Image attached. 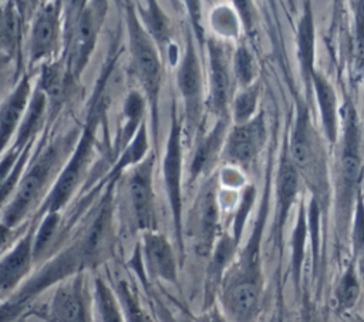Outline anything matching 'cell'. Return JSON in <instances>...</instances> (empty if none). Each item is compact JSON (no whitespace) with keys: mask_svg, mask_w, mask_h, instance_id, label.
Wrapping results in <instances>:
<instances>
[{"mask_svg":"<svg viewBox=\"0 0 364 322\" xmlns=\"http://www.w3.org/2000/svg\"><path fill=\"white\" fill-rule=\"evenodd\" d=\"M115 182L117 180L107 181L92 217L80 234L58 254L51 255L30 279L24 281L18 288L20 291L10 294L7 302L0 306V322L17 321L28 303L43 291L80 272L94 269L108 259L115 242Z\"/></svg>","mask_w":364,"mask_h":322,"instance_id":"6da1fadb","label":"cell"},{"mask_svg":"<svg viewBox=\"0 0 364 322\" xmlns=\"http://www.w3.org/2000/svg\"><path fill=\"white\" fill-rule=\"evenodd\" d=\"M115 60H117V53L104 66L102 73L95 84V88L91 97L87 120L84 123V127L78 133L75 145L68 160L64 162L61 172L53 182L48 194L40 204L31 221L34 222L38 221L47 212H60L61 208H64L68 204L73 194L81 184L84 174L87 171V167L91 161L94 144L97 140V131L101 123L105 120V113H107L105 87H107V81L111 77L112 68L115 66Z\"/></svg>","mask_w":364,"mask_h":322,"instance_id":"7a4b0ae2","label":"cell"},{"mask_svg":"<svg viewBox=\"0 0 364 322\" xmlns=\"http://www.w3.org/2000/svg\"><path fill=\"white\" fill-rule=\"evenodd\" d=\"M75 141L74 133H68L44 145L41 151L38 148L34 157L30 158L13 197L0 212V222L6 228L14 232L34 208L38 209L40 199H44L48 194L51 181H55L61 172L63 162L68 160Z\"/></svg>","mask_w":364,"mask_h":322,"instance_id":"3957f363","label":"cell"},{"mask_svg":"<svg viewBox=\"0 0 364 322\" xmlns=\"http://www.w3.org/2000/svg\"><path fill=\"white\" fill-rule=\"evenodd\" d=\"M127 30L131 54V68L138 80L142 94L146 100L154 144L158 147L159 138V97L164 81V61L162 53L142 24L134 4L127 3Z\"/></svg>","mask_w":364,"mask_h":322,"instance_id":"277c9868","label":"cell"},{"mask_svg":"<svg viewBox=\"0 0 364 322\" xmlns=\"http://www.w3.org/2000/svg\"><path fill=\"white\" fill-rule=\"evenodd\" d=\"M183 127L182 120L178 117L175 103L171 108V125L166 138V145L162 155V181L166 194L173 239L179 264L185 256V241H183V192H182V177H183V145H182Z\"/></svg>","mask_w":364,"mask_h":322,"instance_id":"5b68a950","label":"cell"},{"mask_svg":"<svg viewBox=\"0 0 364 322\" xmlns=\"http://www.w3.org/2000/svg\"><path fill=\"white\" fill-rule=\"evenodd\" d=\"M53 289L37 313L46 322H95L94 294L85 272L64 279Z\"/></svg>","mask_w":364,"mask_h":322,"instance_id":"8992f818","label":"cell"},{"mask_svg":"<svg viewBox=\"0 0 364 322\" xmlns=\"http://www.w3.org/2000/svg\"><path fill=\"white\" fill-rule=\"evenodd\" d=\"M175 76L178 93L183 104L188 138L192 141L196 131L200 128L205 104L203 73L192 31H186L183 51L181 54Z\"/></svg>","mask_w":364,"mask_h":322,"instance_id":"52a82bcc","label":"cell"},{"mask_svg":"<svg viewBox=\"0 0 364 322\" xmlns=\"http://www.w3.org/2000/svg\"><path fill=\"white\" fill-rule=\"evenodd\" d=\"M105 17V3L104 0H94L87 4L77 17L73 27L68 51H67V67L73 80H77L94 53L98 33L101 30Z\"/></svg>","mask_w":364,"mask_h":322,"instance_id":"ba28073f","label":"cell"},{"mask_svg":"<svg viewBox=\"0 0 364 322\" xmlns=\"http://www.w3.org/2000/svg\"><path fill=\"white\" fill-rule=\"evenodd\" d=\"M154 167L155 154L149 152V155L144 161L129 168L127 180L134 221L136 229L141 234L145 231H154L158 227L154 189Z\"/></svg>","mask_w":364,"mask_h":322,"instance_id":"9c48e42d","label":"cell"},{"mask_svg":"<svg viewBox=\"0 0 364 322\" xmlns=\"http://www.w3.org/2000/svg\"><path fill=\"white\" fill-rule=\"evenodd\" d=\"M208 100L209 110L219 118L228 117L232 104V56L222 40L208 38Z\"/></svg>","mask_w":364,"mask_h":322,"instance_id":"30bf717a","label":"cell"},{"mask_svg":"<svg viewBox=\"0 0 364 322\" xmlns=\"http://www.w3.org/2000/svg\"><path fill=\"white\" fill-rule=\"evenodd\" d=\"M219 228V201L215 180H208L198 194L193 205L189 235L192 238V248L199 256H209L215 242L218 241Z\"/></svg>","mask_w":364,"mask_h":322,"instance_id":"8fae6325","label":"cell"},{"mask_svg":"<svg viewBox=\"0 0 364 322\" xmlns=\"http://www.w3.org/2000/svg\"><path fill=\"white\" fill-rule=\"evenodd\" d=\"M289 157L310 184L320 188L326 181L323 175V162L320 155V148L317 145L316 134L309 118V110L306 107H299L296 124L290 137Z\"/></svg>","mask_w":364,"mask_h":322,"instance_id":"7c38bea8","label":"cell"},{"mask_svg":"<svg viewBox=\"0 0 364 322\" xmlns=\"http://www.w3.org/2000/svg\"><path fill=\"white\" fill-rule=\"evenodd\" d=\"M361 178V157H360V131L355 113L351 107L346 110L343 148L338 168V194L340 205L348 211L357 192Z\"/></svg>","mask_w":364,"mask_h":322,"instance_id":"4fadbf2b","label":"cell"},{"mask_svg":"<svg viewBox=\"0 0 364 322\" xmlns=\"http://www.w3.org/2000/svg\"><path fill=\"white\" fill-rule=\"evenodd\" d=\"M141 258L144 272L149 281L171 284L178 282V254L169 239L158 229L141 234Z\"/></svg>","mask_w":364,"mask_h":322,"instance_id":"5bb4252c","label":"cell"},{"mask_svg":"<svg viewBox=\"0 0 364 322\" xmlns=\"http://www.w3.org/2000/svg\"><path fill=\"white\" fill-rule=\"evenodd\" d=\"M61 27V7L58 1H50L37 10L33 16L28 38L31 64L44 63L55 54L60 46Z\"/></svg>","mask_w":364,"mask_h":322,"instance_id":"9a60e30c","label":"cell"},{"mask_svg":"<svg viewBox=\"0 0 364 322\" xmlns=\"http://www.w3.org/2000/svg\"><path fill=\"white\" fill-rule=\"evenodd\" d=\"M266 140V125L262 113L256 114L252 120L243 124H235L228 133L223 157L240 167L249 165L259 151L262 150Z\"/></svg>","mask_w":364,"mask_h":322,"instance_id":"2e32d148","label":"cell"},{"mask_svg":"<svg viewBox=\"0 0 364 322\" xmlns=\"http://www.w3.org/2000/svg\"><path fill=\"white\" fill-rule=\"evenodd\" d=\"M36 222H31L24 234L0 256V294L16 289L28 275L34 261Z\"/></svg>","mask_w":364,"mask_h":322,"instance_id":"e0dca14e","label":"cell"},{"mask_svg":"<svg viewBox=\"0 0 364 322\" xmlns=\"http://www.w3.org/2000/svg\"><path fill=\"white\" fill-rule=\"evenodd\" d=\"M33 94L31 80L26 74L0 105V157L11 145Z\"/></svg>","mask_w":364,"mask_h":322,"instance_id":"ac0fdd59","label":"cell"},{"mask_svg":"<svg viewBox=\"0 0 364 322\" xmlns=\"http://www.w3.org/2000/svg\"><path fill=\"white\" fill-rule=\"evenodd\" d=\"M228 133V117H219L213 127L199 137L189 164V182H195L213 168L216 160L223 152Z\"/></svg>","mask_w":364,"mask_h":322,"instance_id":"d6986e66","label":"cell"},{"mask_svg":"<svg viewBox=\"0 0 364 322\" xmlns=\"http://www.w3.org/2000/svg\"><path fill=\"white\" fill-rule=\"evenodd\" d=\"M237 242L232 235H222L215 242V246L210 252L206 276H205V301H203V309L213 305L215 298L218 292L220 291L225 272L230 264V259L233 258L235 249Z\"/></svg>","mask_w":364,"mask_h":322,"instance_id":"ffe728a7","label":"cell"},{"mask_svg":"<svg viewBox=\"0 0 364 322\" xmlns=\"http://www.w3.org/2000/svg\"><path fill=\"white\" fill-rule=\"evenodd\" d=\"M74 81L70 76L65 61L54 60L43 66L38 87L44 91L48 101V121L58 114L70 90V83Z\"/></svg>","mask_w":364,"mask_h":322,"instance_id":"44dd1931","label":"cell"},{"mask_svg":"<svg viewBox=\"0 0 364 322\" xmlns=\"http://www.w3.org/2000/svg\"><path fill=\"white\" fill-rule=\"evenodd\" d=\"M46 121H48V101L44 91L37 85L33 90L28 107L11 145L18 150H24L28 144L37 140V135Z\"/></svg>","mask_w":364,"mask_h":322,"instance_id":"7402d4cb","label":"cell"},{"mask_svg":"<svg viewBox=\"0 0 364 322\" xmlns=\"http://www.w3.org/2000/svg\"><path fill=\"white\" fill-rule=\"evenodd\" d=\"M310 83L313 84L318 104L323 131L330 142H336L338 137V107L336 91L321 73L314 71Z\"/></svg>","mask_w":364,"mask_h":322,"instance_id":"603a6c76","label":"cell"},{"mask_svg":"<svg viewBox=\"0 0 364 322\" xmlns=\"http://www.w3.org/2000/svg\"><path fill=\"white\" fill-rule=\"evenodd\" d=\"M112 288L119 299L125 322H155L149 309L141 302L136 285L119 272L112 275Z\"/></svg>","mask_w":364,"mask_h":322,"instance_id":"cb8c5ba5","label":"cell"},{"mask_svg":"<svg viewBox=\"0 0 364 322\" xmlns=\"http://www.w3.org/2000/svg\"><path fill=\"white\" fill-rule=\"evenodd\" d=\"M134 7L161 53H165L171 43V27L158 0H134Z\"/></svg>","mask_w":364,"mask_h":322,"instance_id":"d4e9b609","label":"cell"},{"mask_svg":"<svg viewBox=\"0 0 364 322\" xmlns=\"http://www.w3.org/2000/svg\"><path fill=\"white\" fill-rule=\"evenodd\" d=\"M148 155H149V131H148V123L145 120L139 125L132 140L121 150V154L114 162L111 171L107 174L105 181L118 180V177L124 171L135 167L136 164L144 161Z\"/></svg>","mask_w":364,"mask_h":322,"instance_id":"484cf974","label":"cell"},{"mask_svg":"<svg viewBox=\"0 0 364 322\" xmlns=\"http://www.w3.org/2000/svg\"><path fill=\"white\" fill-rule=\"evenodd\" d=\"M148 108L144 94L138 90H132L125 97L122 105V124L117 138V151H121L135 135L139 125L146 120L145 110Z\"/></svg>","mask_w":364,"mask_h":322,"instance_id":"4316f807","label":"cell"},{"mask_svg":"<svg viewBox=\"0 0 364 322\" xmlns=\"http://www.w3.org/2000/svg\"><path fill=\"white\" fill-rule=\"evenodd\" d=\"M299 170L289 155L282 160L277 177V222L282 228L296 199L299 189Z\"/></svg>","mask_w":364,"mask_h":322,"instance_id":"83f0119b","label":"cell"},{"mask_svg":"<svg viewBox=\"0 0 364 322\" xmlns=\"http://www.w3.org/2000/svg\"><path fill=\"white\" fill-rule=\"evenodd\" d=\"M94 311L97 322H125L119 299L112 288L104 278L97 276L92 286Z\"/></svg>","mask_w":364,"mask_h":322,"instance_id":"f1b7e54d","label":"cell"},{"mask_svg":"<svg viewBox=\"0 0 364 322\" xmlns=\"http://www.w3.org/2000/svg\"><path fill=\"white\" fill-rule=\"evenodd\" d=\"M297 54L303 77L310 83L314 70V23L310 6H306L297 28Z\"/></svg>","mask_w":364,"mask_h":322,"instance_id":"f546056e","label":"cell"},{"mask_svg":"<svg viewBox=\"0 0 364 322\" xmlns=\"http://www.w3.org/2000/svg\"><path fill=\"white\" fill-rule=\"evenodd\" d=\"M24 20L17 10L7 3L3 14L0 16V48L11 54L20 43L21 28Z\"/></svg>","mask_w":364,"mask_h":322,"instance_id":"4dcf8cb0","label":"cell"},{"mask_svg":"<svg viewBox=\"0 0 364 322\" xmlns=\"http://www.w3.org/2000/svg\"><path fill=\"white\" fill-rule=\"evenodd\" d=\"M60 221V212H47L38 221H36L37 227L34 234V261H37L40 256L44 255V252L51 249V244L58 234Z\"/></svg>","mask_w":364,"mask_h":322,"instance_id":"1f68e13d","label":"cell"},{"mask_svg":"<svg viewBox=\"0 0 364 322\" xmlns=\"http://www.w3.org/2000/svg\"><path fill=\"white\" fill-rule=\"evenodd\" d=\"M260 88L257 84L240 88V91L232 98V118L235 124H243L256 115L259 104Z\"/></svg>","mask_w":364,"mask_h":322,"instance_id":"d6a6232c","label":"cell"},{"mask_svg":"<svg viewBox=\"0 0 364 322\" xmlns=\"http://www.w3.org/2000/svg\"><path fill=\"white\" fill-rule=\"evenodd\" d=\"M336 305L338 311H348L351 309L360 296V281L357 278L355 265L351 264L343 276L340 278L336 286Z\"/></svg>","mask_w":364,"mask_h":322,"instance_id":"836d02e7","label":"cell"},{"mask_svg":"<svg viewBox=\"0 0 364 322\" xmlns=\"http://www.w3.org/2000/svg\"><path fill=\"white\" fill-rule=\"evenodd\" d=\"M232 68H233V78L240 88L249 87L253 84L256 76V64L250 50L240 44L233 56H232Z\"/></svg>","mask_w":364,"mask_h":322,"instance_id":"e575fe53","label":"cell"},{"mask_svg":"<svg viewBox=\"0 0 364 322\" xmlns=\"http://www.w3.org/2000/svg\"><path fill=\"white\" fill-rule=\"evenodd\" d=\"M210 23L213 30L222 36V37H235L239 30V23L240 19L235 9L232 10L230 7L222 6L213 10L210 16ZM242 24V23H240Z\"/></svg>","mask_w":364,"mask_h":322,"instance_id":"d590c367","label":"cell"},{"mask_svg":"<svg viewBox=\"0 0 364 322\" xmlns=\"http://www.w3.org/2000/svg\"><path fill=\"white\" fill-rule=\"evenodd\" d=\"M151 302L152 306H155V313L158 315L161 322H195L193 316H191L188 312H185L183 309H172L168 306V303H165V301L154 294V291L151 292Z\"/></svg>","mask_w":364,"mask_h":322,"instance_id":"8d00e7d4","label":"cell"},{"mask_svg":"<svg viewBox=\"0 0 364 322\" xmlns=\"http://www.w3.org/2000/svg\"><path fill=\"white\" fill-rule=\"evenodd\" d=\"M253 201H255V188L250 185L243 191L242 201L237 207V212H236V217H235V221H233V235L232 237L235 238L236 242L240 238L242 228L245 225V221L247 218V214H249V209H250Z\"/></svg>","mask_w":364,"mask_h":322,"instance_id":"74e56055","label":"cell"},{"mask_svg":"<svg viewBox=\"0 0 364 322\" xmlns=\"http://www.w3.org/2000/svg\"><path fill=\"white\" fill-rule=\"evenodd\" d=\"M354 17V31H355V47L357 56L364 60V0H350Z\"/></svg>","mask_w":364,"mask_h":322,"instance_id":"f35d334b","label":"cell"},{"mask_svg":"<svg viewBox=\"0 0 364 322\" xmlns=\"http://www.w3.org/2000/svg\"><path fill=\"white\" fill-rule=\"evenodd\" d=\"M353 241H354L355 251L364 256V202L360 195H357V201H355Z\"/></svg>","mask_w":364,"mask_h":322,"instance_id":"ab89813d","label":"cell"},{"mask_svg":"<svg viewBox=\"0 0 364 322\" xmlns=\"http://www.w3.org/2000/svg\"><path fill=\"white\" fill-rule=\"evenodd\" d=\"M186 13L189 16V21H191V27H192V33L195 34V37L203 43V26H202V3L200 0H182Z\"/></svg>","mask_w":364,"mask_h":322,"instance_id":"60d3db41","label":"cell"},{"mask_svg":"<svg viewBox=\"0 0 364 322\" xmlns=\"http://www.w3.org/2000/svg\"><path fill=\"white\" fill-rule=\"evenodd\" d=\"M233 9L237 13L240 23L243 28L250 33L255 27V20H256V11H255V3L253 0H232Z\"/></svg>","mask_w":364,"mask_h":322,"instance_id":"b9f144b4","label":"cell"},{"mask_svg":"<svg viewBox=\"0 0 364 322\" xmlns=\"http://www.w3.org/2000/svg\"><path fill=\"white\" fill-rule=\"evenodd\" d=\"M24 150H18L13 145H10L6 152L0 157V187L4 184V181L7 180V177L10 175V172L13 171L16 162L18 161L21 152Z\"/></svg>","mask_w":364,"mask_h":322,"instance_id":"7bdbcfd3","label":"cell"},{"mask_svg":"<svg viewBox=\"0 0 364 322\" xmlns=\"http://www.w3.org/2000/svg\"><path fill=\"white\" fill-rule=\"evenodd\" d=\"M195 322H230L223 312H220L215 305L203 309L199 315L193 316Z\"/></svg>","mask_w":364,"mask_h":322,"instance_id":"ee69618b","label":"cell"},{"mask_svg":"<svg viewBox=\"0 0 364 322\" xmlns=\"http://www.w3.org/2000/svg\"><path fill=\"white\" fill-rule=\"evenodd\" d=\"M169 1H171L173 6H178V0H169Z\"/></svg>","mask_w":364,"mask_h":322,"instance_id":"f6af8a7d","label":"cell"}]
</instances>
